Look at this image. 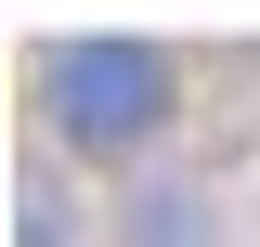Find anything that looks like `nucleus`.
<instances>
[{
    "mask_svg": "<svg viewBox=\"0 0 260 247\" xmlns=\"http://www.w3.org/2000/svg\"><path fill=\"white\" fill-rule=\"evenodd\" d=\"M39 91H52V130H65V143L130 156L143 130H169L182 78H169V52H156V39H52Z\"/></svg>",
    "mask_w": 260,
    "mask_h": 247,
    "instance_id": "nucleus-1",
    "label": "nucleus"
}]
</instances>
